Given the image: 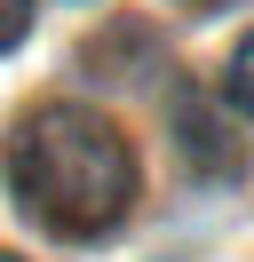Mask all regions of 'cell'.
Here are the masks:
<instances>
[{
  "mask_svg": "<svg viewBox=\"0 0 254 262\" xmlns=\"http://www.w3.org/2000/svg\"><path fill=\"white\" fill-rule=\"evenodd\" d=\"M183 8H190V16H215V8H230V0H183Z\"/></svg>",
  "mask_w": 254,
  "mask_h": 262,
  "instance_id": "cell-4",
  "label": "cell"
},
{
  "mask_svg": "<svg viewBox=\"0 0 254 262\" xmlns=\"http://www.w3.org/2000/svg\"><path fill=\"white\" fill-rule=\"evenodd\" d=\"M0 262H16V254H0Z\"/></svg>",
  "mask_w": 254,
  "mask_h": 262,
  "instance_id": "cell-5",
  "label": "cell"
},
{
  "mask_svg": "<svg viewBox=\"0 0 254 262\" xmlns=\"http://www.w3.org/2000/svg\"><path fill=\"white\" fill-rule=\"evenodd\" d=\"M222 103L254 119V32L238 40V48H230V64H222Z\"/></svg>",
  "mask_w": 254,
  "mask_h": 262,
  "instance_id": "cell-2",
  "label": "cell"
},
{
  "mask_svg": "<svg viewBox=\"0 0 254 262\" xmlns=\"http://www.w3.org/2000/svg\"><path fill=\"white\" fill-rule=\"evenodd\" d=\"M8 191L56 238H103L135 207V151L88 103H40L8 135Z\"/></svg>",
  "mask_w": 254,
  "mask_h": 262,
  "instance_id": "cell-1",
  "label": "cell"
},
{
  "mask_svg": "<svg viewBox=\"0 0 254 262\" xmlns=\"http://www.w3.org/2000/svg\"><path fill=\"white\" fill-rule=\"evenodd\" d=\"M24 32H32V0H0V56H8Z\"/></svg>",
  "mask_w": 254,
  "mask_h": 262,
  "instance_id": "cell-3",
  "label": "cell"
}]
</instances>
